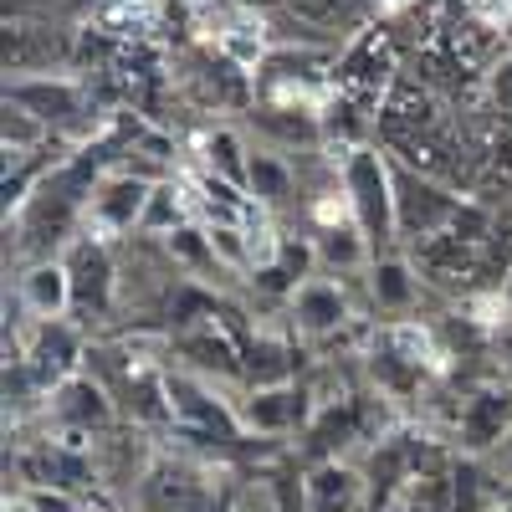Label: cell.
<instances>
[{"label": "cell", "instance_id": "6da1fadb", "mask_svg": "<svg viewBox=\"0 0 512 512\" xmlns=\"http://www.w3.org/2000/svg\"><path fill=\"white\" fill-rule=\"evenodd\" d=\"M344 169V195H349V216L374 246V256H395L400 251V226H395V164L379 144H359L349 154H338Z\"/></svg>", "mask_w": 512, "mask_h": 512}, {"label": "cell", "instance_id": "7a4b0ae2", "mask_svg": "<svg viewBox=\"0 0 512 512\" xmlns=\"http://www.w3.org/2000/svg\"><path fill=\"white\" fill-rule=\"evenodd\" d=\"M62 267L72 282V323L103 328L118 313V251H113V241L82 231L62 251Z\"/></svg>", "mask_w": 512, "mask_h": 512}, {"label": "cell", "instance_id": "3957f363", "mask_svg": "<svg viewBox=\"0 0 512 512\" xmlns=\"http://www.w3.org/2000/svg\"><path fill=\"white\" fill-rule=\"evenodd\" d=\"M395 82H400L395 77V47H390V36H384V26H364L333 62V93L349 98L354 108H384Z\"/></svg>", "mask_w": 512, "mask_h": 512}, {"label": "cell", "instance_id": "277c9868", "mask_svg": "<svg viewBox=\"0 0 512 512\" xmlns=\"http://www.w3.org/2000/svg\"><path fill=\"white\" fill-rule=\"evenodd\" d=\"M390 164H395V226H400V241L420 246L431 236H446L456 210H461V195H451L436 175H420V169H410L395 154H390Z\"/></svg>", "mask_w": 512, "mask_h": 512}, {"label": "cell", "instance_id": "5b68a950", "mask_svg": "<svg viewBox=\"0 0 512 512\" xmlns=\"http://www.w3.org/2000/svg\"><path fill=\"white\" fill-rule=\"evenodd\" d=\"M159 180H144L134 169H108L98 180L93 200H88V216H82V231L103 236V241H134L144 231V210Z\"/></svg>", "mask_w": 512, "mask_h": 512}, {"label": "cell", "instance_id": "8992f818", "mask_svg": "<svg viewBox=\"0 0 512 512\" xmlns=\"http://www.w3.org/2000/svg\"><path fill=\"white\" fill-rule=\"evenodd\" d=\"M77 26L62 21H6V77L72 72Z\"/></svg>", "mask_w": 512, "mask_h": 512}, {"label": "cell", "instance_id": "52a82bcc", "mask_svg": "<svg viewBox=\"0 0 512 512\" xmlns=\"http://www.w3.org/2000/svg\"><path fill=\"white\" fill-rule=\"evenodd\" d=\"M354 323V297L344 282H333V277H308L303 287L292 292V303H287V333L292 338H303V344H328V338H338Z\"/></svg>", "mask_w": 512, "mask_h": 512}, {"label": "cell", "instance_id": "ba28073f", "mask_svg": "<svg viewBox=\"0 0 512 512\" xmlns=\"http://www.w3.org/2000/svg\"><path fill=\"white\" fill-rule=\"evenodd\" d=\"M236 400V415H241V431L246 436H262V441H277V436H292V431H308L313 420V390L308 384H272V390H241L231 395Z\"/></svg>", "mask_w": 512, "mask_h": 512}, {"label": "cell", "instance_id": "9c48e42d", "mask_svg": "<svg viewBox=\"0 0 512 512\" xmlns=\"http://www.w3.org/2000/svg\"><path fill=\"white\" fill-rule=\"evenodd\" d=\"M507 431H512V390L482 384V390L461 395V405H456V446H461V456H487Z\"/></svg>", "mask_w": 512, "mask_h": 512}, {"label": "cell", "instance_id": "30bf717a", "mask_svg": "<svg viewBox=\"0 0 512 512\" xmlns=\"http://www.w3.org/2000/svg\"><path fill=\"white\" fill-rule=\"evenodd\" d=\"M6 297H11V292H6ZM11 303L21 308V318H26V323L72 318V282H67L62 256H57V262L21 267V272H16V297H11Z\"/></svg>", "mask_w": 512, "mask_h": 512}, {"label": "cell", "instance_id": "8fae6325", "mask_svg": "<svg viewBox=\"0 0 512 512\" xmlns=\"http://www.w3.org/2000/svg\"><path fill=\"white\" fill-rule=\"evenodd\" d=\"M303 487H308V512H369L364 472H359V461H349V456L313 461L303 472Z\"/></svg>", "mask_w": 512, "mask_h": 512}, {"label": "cell", "instance_id": "7c38bea8", "mask_svg": "<svg viewBox=\"0 0 512 512\" xmlns=\"http://www.w3.org/2000/svg\"><path fill=\"white\" fill-rule=\"evenodd\" d=\"M246 195L256 210H267V216H282V210L303 205V185H297V164L277 149H251V175H246Z\"/></svg>", "mask_w": 512, "mask_h": 512}, {"label": "cell", "instance_id": "4fadbf2b", "mask_svg": "<svg viewBox=\"0 0 512 512\" xmlns=\"http://www.w3.org/2000/svg\"><path fill=\"white\" fill-rule=\"evenodd\" d=\"M364 287H369V303L374 313H384L390 323H400L405 313H415L420 303V272L410 256H374V267L364 272Z\"/></svg>", "mask_w": 512, "mask_h": 512}, {"label": "cell", "instance_id": "5bb4252c", "mask_svg": "<svg viewBox=\"0 0 512 512\" xmlns=\"http://www.w3.org/2000/svg\"><path fill=\"white\" fill-rule=\"evenodd\" d=\"M297 349L277 333L241 338V390H272V384H297Z\"/></svg>", "mask_w": 512, "mask_h": 512}, {"label": "cell", "instance_id": "9a60e30c", "mask_svg": "<svg viewBox=\"0 0 512 512\" xmlns=\"http://www.w3.org/2000/svg\"><path fill=\"white\" fill-rule=\"evenodd\" d=\"M313 246H318V272H323V277L344 282V277H359V272L374 267V246L364 241V231H359L354 221L313 231Z\"/></svg>", "mask_w": 512, "mask_h": 512}, {"label": "cell", "instance_id": "2e32d148", "mask_svg": "<svg viewBox=\"0 0 512 512\" xmlns=\"http://www.w3.org/2000/svg\"><path fill=\"white\" fill-rule=\"evenodd\" d=\"M195 149H200V169H210L216 180L246 190V175H251V144L241 139V128H231V123L205 128Z\"/></svg>", "mask_w": 512, "mask_h": 512}, {"label": "cell", "instance_id": "e0dca14e", "mask_svg": "<svg viewBox=\"0 0 512 512\" xmlns=\"http://www.w3.org/2000/svg\"><path fill=\"white\" fill-rule=\"evenodd\" d=\"M190 221H195V195H190L185 175H169V180H159V185H154V195H149L144 231H139V236L164 241V236H175V231H180V226H190Z\"/></svg>", "mask_w": 512, "mask_h": 512}, {"label": "cell", "instance_id": "ac0fdd59", "mask_svg": "<svg viewBox=\"0 0 512 512\" xmlns=\"http://www.w3.org/2000/svg\"><path fill=\"white\" fill-rule=\"evenodd\" d=\"M57 134L41 118H31L26 108H16V103H6L0 108V144H6V159H31V154H41Z\"/></svg>", "mask_w": 512, "mask_h": 512}, {"label": "cell", "instance_id": "d6986e66", "mask_svg": "<svg viewBox=\"0 0 512 512\" xmlns=\"http://www.w3.org/2000/svg\"><path fill=\"white\" fill-rule=\"evenodd\" d=\"M482 461H487V472L502 482V492L512 497V431H507V436H502V441H497V446L482 456Z\"/></svg>", "mask_w": 512, "mask_h": 512}, {"label": "cell", "instance_id": "ffe728a7", "mask_svg": "<svg viewBox=\"0 0 512 512\" xmlns=\"http://www.w3.org/2000/svg\"><path fill=\"white\" fill-rule=\"evenodd\" d=\"M497 349H502V359H507V364H512V328H507V333H502V338H497Z\"/></svg>", "mask_w": 512, "mask_h": 512}, {"label": "cell", "instance_id": "44dd1931", "mask_svg": "<svg viewBox=\"0 0 512 512\" xmlns=\"http://www.w3.org/2000/svg\"><path fill=\"white\" fill-rule=\"evenodd\" d=\"M502 308L512 313V277H507V287H502Z\"/></svg>", "mask_w": 512, "mask_h": 512}]
</instances>
